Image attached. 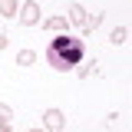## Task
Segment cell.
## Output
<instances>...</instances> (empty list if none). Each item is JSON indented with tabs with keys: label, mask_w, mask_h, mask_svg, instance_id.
Here are the masks:
<instances>
[{
	"label": "cell",
	"mask_w": 132,
	"mask_h": 132,
	"mask_svg": "<svg viewBox=\"0 0 132 132\" xmlns=\"http://www.w3.org/2000/svg\"><path fill=\"white\" fill-rule=\"evenodd\" d=\"M82 56H86V43H82L79 36H69V33H60L56 40H50V46H46V63L56 73L76 69L82 63Z\"/></svg>",
	"instance_id": "obj_1"
},
{
	"label": "cell",
	"mask_w": 132,
	"mask_h": 132,
	"mask_svg": "<svg viewBox=\"0 0 132 132\" xmlns=\"http://www.w3.org/2000/svg\"><path fill=\"white\" fill-rule=\"evenodd\" d=\"M20 23H23V27H36V23H40V3H36V0H27V3H23V7H20Z\"/></svg>",
	"instance_id": "obj_2"
},
{
	"label": "cell",
	"mask_w": 132,
	"mask_h": 132,
	"mask_svg": "<svg viewBox=\"0 0 132 132\" xmlns=\"http://www.w3.org/2000/svg\"><path fill=\"white\" fill-rule=\"evenodd\" d=\"M43 126H46V132H63L66 129V116L60 109H46L43 112Z\"/></svg>",
	"instance_id": "obj_3"
},
{
	"label": "cell",
	"mask_w": 132,
	"mask_h": 132,
	"mask_svg": "<svg viewBox=\"0 0 132 132\" xmlns=\"http://www.w3.org/2000/svg\"><path fill=\"white\" fill-rule=\"evenodd\" d=\"M13 129V109L7 102H0V132H10Z\"/></svg>",
	"instance_id": "obj_4"
},
{
	"label": "cell",
	"mask_w": 132,
	"mask_h": 132,
	"mask_svg": "<svg viewBox=\"0 0 132 132\" xmlns=\"http://www.w3.org/2000/svg\"><path fill=\"white\" fill-rule=\"evenodd\" d=\"M66 16H50V20H43V27H46L50 33H66Z\"/></svg>",
	"instance_id": "obj_5"
},
{
	"label": "cell",
	"mask_w": 132,
	"mask_h": 132,
	"mask_svg": "<svg viewBox=\"0 0 132 132\" xmlns=\"http://www.w3.org/2000/svg\"><path fill=\"white\" fill-rule=\"evenodd\" d=\"M16 10H20V0H0V16H7V20H13Z\"/></svg>",
	"instance_id": "obj_6"
},
{
	"label": "cell",
	"mask_w": 132,
	"mask_h": 132,
	"mask_svg": "<svg viewBox=\"0 0 132 132\" xmlns=\"http://www.w3.org/2000/svg\"><path fill=\"white\" fill-rule=\"evenodd\" d=\"M69 23H76V27H82L86 23V10H82L79 3H69V16H66Z\"/></svg>",
	"instance_id": "obj_7"
},
{
	"label": "cell",
	"mask_w": 132,
	"mask_h": 132,
	"mask_svg": "<svg viewBox=\"0 0 132 132\" xmlns=\"http://www.w3.org/2000/svg\"><path fill=\"white\" fill-rule=\"evenodd\" d=\"M126 40H129V30H126V27H116V30L109 33V43H116V46H122Z\"/></svg>",
	"instance_id": "obj_8"
},
{
	"label": "cell",
	"mask_w": 132,
	"mask_h": 132,
	"mask_svg": "<svg viewBox=\"0 0 132 132\" xmlns=\"http://www.w3.org/2000/svg\"><path fill=\"white\" fill-rule=\"evenodd\" d=\"M16 63H20V66L36 63V53H33V50H20V53H16Z\"/></svg>",
	"instance_id": "obj_9"
},
{
	"label": "cell",
	"mask_w": 132,
	"mask_h": 132,
	"mask_svg": "<svg viewBox=\"0 0 132 132\" xmlns=\"http://www.w3.org/2000/svg\"><path fill=\"white\" fill-rule=\"evenodd\" d=\"M89 66H96V60H86V63L76 66V76H79V79H86V76H89Z\"/></svg>",
	"instance_id": "obj_10"
},
{
	"label": "cell",
	"mask_w": 132,
	"mask_h": 132,
	"mask_svg": "<svg viewBox=\"0 0 132 132\" xmlns=\"http://www.w3.org/2000/svg\"><path fill=\"white\" fill-rule=\"evenodd\" d=\"M0 50H7V36L3 33H0Z\"/></svg>",
	"instance_id": "obj_11"
},
{
	"label": "cell",
	"mask_w": 132,
	"mask_h": 132,
	"mask_svg": "<svg viewBox=\"0 0 132 132\" xmlns=\"http://www.w3.org/2000/svg\"><path fill=\"white\" fill-rule=\"evenodd\" d=\"M30 132H46V129H30Z\"/></svg>",
	"instance_id": "obj_12"
}]
</instances>
